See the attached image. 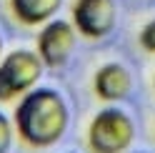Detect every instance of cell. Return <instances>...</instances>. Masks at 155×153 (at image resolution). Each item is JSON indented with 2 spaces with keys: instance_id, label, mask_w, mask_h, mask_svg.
<instances>
[{
  "instance_id": "cell-1",
  "label": "cell",
  "mask_w": 155,
  "mask_h": 153,
  "mask_svg": "<svg viewBox=\"0 0 155 153\" xmlns=\"http://www.w3.org/2000/svg\"><path fill=\"white\" fill-rule=\"evenodd\" d=\"M15 136L28 148H50L65 136L70 126V108L60 90L38 85L23 98H18L13 110Z\"/></svg>"
},
{
  "instance_id": "cell-2",
  "label": "cell",
  "mask_w": 155,
  "mask_h": 153,
  "mask_svg": "<svg viewBox=\"0 0 155 153\" xmlns=\"http://www.w3.org/2000/svg\"><path fill=\"white\" fill-rule=\"evenodd\" d=\"M43 60L35 50L18 48L0 58V103H10L23 98L25 93L38 88L43 78Z\"/></svg>"
},
{
  "instance_id": "cell-3",
  "label": "cell",
  "mask_w": 155,
  "mask_h": 153,
  "mask_svg": "<svg viewBox=\"0 0 155 153\" xmlns=\"http://www.w3.org/2000/svg\"><path fill=\"white\" fill-rule=\"evenodd\" d=\"M135 126L130 116L115 106L100 108L88 126V148L93 153H123L130 148Z\"/></svg>"
},
{
  "instance_id": "cell-4",
  "label": "cell",
  "mask_w": 155,
  "mask_h": 153,
  "mask_svg": "<svg viewBox=\"0 0 155 153\" xmlns=\"http://www.w3.org/2000/svg\"><path fill=\"white\" fill-rule=\"evenodd\" d=\"M75 50V28L73 23L55 18V20L45 23L38 33V58L43 60V65L48 68H60L68 63V58Z\"/></svg>"
},
{
  "instance_id": "cell-5",
  "label": "cell",
  "mask_w": 155,
  "mask_h": 153,
  "mask_svg": "<svg viewBox=\"0 0 155 153\" xmlns=\"http://www.w3.org/2000/svg\"><path fill=\"white\" fill-rule=\"evenodd\" d=\"M73 28L90 40L105 38L118 20L115 0H75L73 3Z\"/></svg>"
},
{
  "instance_id": "cell-6",
  "label": "cell",
  "mask_w": 155,
  "mask_h": 153,
  "mask_svg": "<svg viewBox=\"0 0 155 153\" xmlns=\"http://www.w3.org/2000/svg\"><path fill=\"white\" fill-rule=\"evenodd\" d=\"M130 88H133V78L123 63H105L93 75V90L105 103L123 100L130 93Z\"/></svg>"
},
{
  "instance_id": "cell-7",
  "label": "cell",
  "mask_w": 155,
  "mask_h": 153,
  "mask_svg": "<svg viewBox=\"0 0 155 153\" xmlns=\"http://www.w3.org/2000/svg\"><path fill=\"white\" fill-rule=\"evenodd\" d=\"M60 5L63 0H8L10 15L25 28L55 20V15L60 13Z\"/></svg>"
},
{
  "instance_id": "cell-8",
  "label": "cell",
  "mask_w": 155,
  "mask_h": 153,
  "mask_svg": "<svg viewBox=\"0 0 155 153\" xmlns=\"http://www.w3.org/2000/svg\"><path fill=\"white\" fill-rule=\"evenodd\" d=\"M13 141H15V126H13V121L0 110V153H10Z\"/></svg>"
},
{
  "instance_id": "cell-9",
  "label": "cell",
  "mask_w": 155,
  "mask_h": 153,
  "mask_svg": "<svg viewBox=\"0 0 155 153\" xmlns=\"http://www.w3.org/2000/svg\"><path fill=\"white\" fill-rule=\"evenodd\" d=\"M140 45L148 53H155V20L143 25V30H140Z\"/></svg>"
},
{
  "instance_id": "cell-10",
  "label": "cell",
  "mask_w": 155,
  "mask_h": 153,
  "mask_svg": "<svg viewBox=\"0 0 155 153\" xmlns=\"http://www.w3.org/2000/svg\"><path fill=\"white\" fill-rule=\"evenodd\" d=\"M3 48H5V43H3V35H0V58H3Z\"/></svg>"
},
{
  "instance_id": "cell-11",
  "label": "cell",
  "mask_w": 155,
  "mask_h": 153,
  "mask_svg": "<svg viewBox=\"0 0 155 153\" xmlns=\"http://www.w3.org/2000/svg\"><path fill=\"white\" fill-rule=\"evenodd\" d=\"M133 153H148V151H133Z\"/></svg>"
},
{
  "instance_id": "cell-12",
  "label": "cell",
  "mask_w": 155,
  "mask_h": 153,
  "mask_svg": "<svg viewBox=\"0 0 155 153\" xmlns=\"http://www.w3.org/2000/svg\"><path fill=\"white\" fill-rule=\"evenodd\" d=\"M153 83H155V75H153Z\"/></svg>"
}]
</instances>
